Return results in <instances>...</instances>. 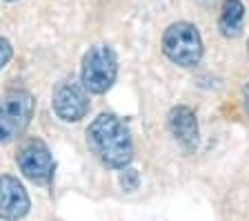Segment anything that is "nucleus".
Listing matches in <instances>:
<instances>
[{
	"mask_svg": "<svg viewBox=\"0 0 249 221\" xmlns=\"http://www.w3.org/2000/svg\"><path fill=\"white\" fill-rule=\"evenodd\" d=\"M87 143L107 168L124 170L134 159V141L129 127L114 114H100L89 125Z\"/></svg>",
	"mask_w": 249,
	"mask_h": 221,
	"instance_id": "1",
	"label": "nucleus"
},
{
	"mask_svg": "<svg viewBox=\"0 0 249 221\" xmlns=\"http://www.w3.org/2000/svg\"><path fill=\"white\" fill-rule=\"evenodd\" d=\"M36 100L25 90H9L0 94V145L14 141L29 127Z\"/></svg>",
	"mask_w": 249,
	"mask_h": 221,
	"instance_id": "2",
	"label": "nucleus"
},
{
	"mask_svg": "<svg viewBox=\"0 0 249 221\" xmlns=\"http://www.w3.org/2000/svg\"><path fill=\"white\" fill-rule=\"evenodd\" d=\"M162 52L171 63L180 67H194L202 58V38L192 22H174L162 36Z\"/></svg>",
	"mask_w": 249,
	"mask_h": 221,
	"instance_id": "3",
	"label": "nucleus"
},
{
	"mask_svg": "<svg viewBox=\"0 0 249 221\" xmlns=\"http://www.w3.org/2000/svg\"><path fill=\"white\" fill-rule=\"evenodd\" d=\"M118 74V58L109 45H93L83 58L80 80L91 94H105Z\"/></svg>",
	"mask_w": 249,
	"mask_h": 221,
	"instance_id": "4",
	"label": "nucleus"
},
{
	"mask_svg": "<svg viewBox=\"0 0 249 221\" xmlns=\"http://www.w3.org/2000/svg\"><path fill=\"white\" fill-rule=\"evenodd\" d=\"M18 168L29 181L38 185H49L53 179V159L49 147L40 139H31L18 152Z\"/></svg>",
	"mask_w": 249,
	"mask_h": 221,
	"instance_id": "5",
	"label": "nucleus"
},
{
	"mask_svg": "<svg viewBox=\"0 0 249 221\" xmlns=\"http://www.w3.org/2000/svg\"><path fill=\"white\" fill-rule=\"evenodd\" d=\"M87 110L89 96L83 80L78 83L73 79H65L62 83H58V87L53 90V112L58 114V119L67 123H76L87 114Z\"/></svg>",
	"mask_w": 249,
	"mask_h": 221,
	"instance_id": "6",
	"label": "nucleus"
},
{
	"mask_svg": "<svg viewBox=\"0 0 249 221\" xmlns=\"http://www.w3.org/2000/svg\"><path fill=\"white\" fill-rule=\"evenodd\" d=\"M29 195L16 177H0V219L20 221L29 212Z\"/></svg>",
	"mask_w": 249,
	"mask_h": 221,
	"instance_id": "7",
	"label": "nucleus"
},
{
	"mask_svg": "<svg viewBox=\"0 0 249 221\" xmlns=\"http://www.w3.org/2000/svg\"><path fill=\"white\" fill-rule=\"evenodd\" d=\"M167 125H169V132L174 134V139L185 150L192 152L194 147L198 145V121H196V114L189 107L185 105L174 107L169 112V116H167Z\"/></svg>",
	"mask_w": 249,
	"mask_h": 221,
	"instance_id": "8",
	"label": "nucleus"
},
{
	"mask_svg": "<svg viewBox=\"0 0 249 221\" xmlns=\"http://www.w3.org/2000/svg\"><path fill=\"white\" fill-rule=\"evenodd\" d=\"M243 20H245V7L240 0H223V9H220V20L218 27L223 36L236 38L243 32Z\"/></svg>",
	"mask_w": 249,
	"mask_h": 221,
	"instance_id": "9",
	"label": "nucleus"
},
{
	"mask_svg": "<svg viewBox=\"0 0 249 221\" xmlns=\"http://www.w3.org/2000/svg\"><path fill=\"white\" fill-rule=\"evenodd\" d=\"M120 183H123L124 190H136L138 188V172L136 170H124L120 174Z\"/></svg>",
	"mask_w": 249,
	"mask_h": 221,
	"instance_id": "10",
	"label": "nucleus"
},
{
	"mask_svg": "<svg viewBox=\"0 0 249 221\" xmlns=\"http://www.w3.org/2000/svg\"><path fill=\"white\" fill-rule=\"evenodd\" d=\"M11 56H14V49H11L9 40H7V38H0V69L9 63Z\"/></svg>",
	"mask_w": 249,
	"mask_h": 221,
	"instance_id": "11",
	"label": "nucleus"
},
{
	"mask_svg": "<svg viewBox=\"0 0 249 221\" xmlns=\"http://www.w3.org/2000/svg\"><path fill=\"white\" fill-rule=\"evenodd\" d=\"M243 99H245V110H247V114H249V83L245 85V90H243Z\"/></svg>",
	"mask_w": 249,
	"mask_h": 221,
	"instance_id": "12",
	"label": "nucleus"
},
{
	"mask_svg": "<svg viewBox=\"0 0 249 221\" xmlns=\"http://www.w3.org/2000/svg\"><path fill=\"white\" fill-rule=\"evenodd\" d=\"M7 2H14V0H7Z\"/></svg>",
	"mask_w": 249,
	"mask_h": 221,
	"instance_id": "13",
	"label": "nucleus"
}]
</instances>
